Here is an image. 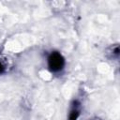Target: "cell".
I'll use <instances>...</instances> for the list:
<instances>
[{"label":"cell","instance_id":"6da1fadb","mask_svg":"<svg viewBox=\"0 0 120 120\" xmlns=\"http://www.w3.org/2000/svg\"><path fill=\"white\" fill-rule=\"evenodd\" d=\"M49 67L52 71H58L60 70L64 66V58L62 55L58 52H52L49 56L48 59Z\"/></svg>","mask_w":120,"mask_h":120},{"label":"cell","instance_id":"7a4b0ae2","mask_svg":"<svg viewBox=\"0 0 120 120\" xmlns=\"http://www.w3.org/2000/svg\"><path fill=\"white\" fill-rule=\"evenodd\" d=\"M78 115H79V112L78 111H76V110L72 111L70 112V114H69V120H76Z\"/></svg>","mask_w":120,"mask_h":120},{"label":"cell","instance_id":"3957f363","mask_svg":"<svg viewBox=\"0 0 120 120\" xmlns=\"http://www.w3.org/2000/svg\"><path fill=\"white\" fill-rule=\"evenodd\" d=\"M3 71H4V66H3V65L0 63V74H1Z\"/></svg>","mask_w":120,"mask_h":120}]
</instances>
